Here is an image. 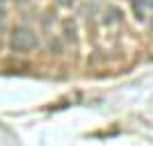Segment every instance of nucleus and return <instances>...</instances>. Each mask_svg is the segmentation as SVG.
Returning a JSON list of instances; mask_svg holds the SVG:
<instances>
[{
  "label": "nucleus",
  "instance_id": "obj_2",
  "mask_svg": "<svg viewBox=\"0 0 153 146\" xmlns=\"http://www.w3.org/2000/svg\"><path fill=\"white\" fill-rule=\"evenodd\" d=\"M130 7L140 21H146L151 14V0H130Z\"/></svg>",
  "mask_w": 153,
  "mask_h": 146
},
{
  "label": "nucleus",
  "instance_id": "obj_5",
  "mask_svg": "<svg viewBox=\"0 0 153 146\" xmlns=\"http://www.w3.org/2000/svg\"><path fill=\"white\" fill-rule=\"evenodd\" d=\"M0 2H5V0H0Z\"/></svg>",
  "mask_w": 153,
  "mask_h": 146
},
{
  "label": "nucleus",
  "instance_id": "obj_1",
  "mask_svg": "<svg viewBox=\"0 0 153 146\" xmlns=\"http://www.w3.org/2000/svg\"><path fill=\"white\" fill-rule=\"evenodd\" d=\"M39 39L34 34V30H30L27 25H19L12 30V37H9V46L19 53H27L32 48H37Z\"/></svg>",
  "mask_w": 153,
  "mask_h": 146
},
{
  "label": "nucleus",
  "instance_id": "obj_3",
  "mask_svg": "<svg viewBox=\"0 0 153 146\" xmlns=\"http://www.w3.org/2000/svg\"><path fill=\"white\" fill-rule=\"evenodd\" d=\"M57 2H59V5H62V7H71V5H73V2H76V0H57Z\"/></svg>",
  "mask_w": 153,
  "mask_h": 146
},
{
  "label": "nucleus",
  "instance_id": "obj_4",
  "mask_svg": "<svg viewBox=\"0 0 153 146\" xmlns=\"http://www.w3.org/2000/svg\"><path fill=\"white\" fill-rule=\"evenodd\" d=\"M2 25H5V9L0 7V30H2Z\"/></svg>",
  "mask_w": 153,
  "mask_h": 146
}]
</instances>
